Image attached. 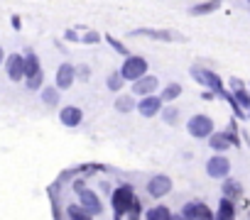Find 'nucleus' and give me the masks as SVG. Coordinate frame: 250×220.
Returning <instances> with one entry per match:
<instances>
[{
	"instance_id": "1",
	"label": "nucleus",
	"mask_w": 250,
	"mask_h": 220,
	"mask_svg": "<svg viewBox=\"0 0 250 220\" xmlns=\"http://www.w3.org/2000/svg\"><path fill=\"white\" fill-rule=\"evenodd\" d=\"M138 193H135V186L133 183H118L113 188V196H110V208H113V220H125L128 210L133 208Z\"/></svg>"
},
{
	"instance_id": "2",
	"label": "nucleus",
	"mask_w": 250,
	"mask_h": 220,
	"mask_svg": "<svg viewBox=\"0 0 250 220\" xmlns=\"http://www.w3.org/2000/svg\"><path fill=\"white\" fill-rule=\"evenodd\" d=\"M71 188H74V193H76V198H79V205H81V208H83L88 215H93V218L103 215L105 205H103L101 196H98L93 188H88L83 179H76V181L71 183Z\"/></svg>"
},
{
	"instance_id": "3",
	"label": "nucleus",
	"mask_w": 250,
	"mask_h": 220,
	"mask_svg": "<svg viewBox=\"0 0 250 220\" xmlns=\"http://www.w3.org/2000/svg\"><path fill=\"white\" fill-rule=\"evenodd\" d=\"M189 76L199 83V86H204V88H208L213 95H226L228 91H226V86H223V78L213 71V69H206V66H199V64H194L191 69H189Z\"/></svg>"
},
{
	"instance_id": "4",
	"label": "nucleus",
	"mask_w": 250,
	"mask_h": 220,
	"mask_svg": "<svg viewBox=\"0 0 250 220\" xmlns=\"http://www.w3.org/2000/svg\"><path fill=\"white\" fill-rule=\"evenodd\" d=\"M120 73H123V78L128 81L130 86L135 83V81H140V78H145V76H150V61L145 59V56H140V54H130L128 59H123V64H120V69H118Z\"/></svg>"
},
{
	"instance_id": "5",
	"label": "nucleus",
	"mask_w": 250,
	"mask_h": 220,
	"mask_svg": "<svg viewBox=\"0 0 250 220\" xmlns=\"http://www.w3.org/2000/svg\"><path fill=\"white\" fill-rule=\"evenodd\" d=\"M187 132H189V137H194V140H208V137L216 132V125H213V120H211L208 115L196 113V115H191V118L187 120Z\"/></svg>"
},
{
	"instance_id": "6",
	"label": "nucleus",
	"mask_w": 250,
	"mask_h": 220,
	"mask_svg": "<svg viewBox=\"0 0 250 220\" xmlns=\"http://www.w3.org/2000/svg\"><path fill=\"white\" fill-rule=\"evenodd\" d=\"M230 169H233V164L226 154H211L206 162V176L213 181H221V183L226 179H230Z\"/></svg>"
},
{
	"instance_id": "7",
	"label": "nucleus",
	"mask_w": 250,
	"mask_h": 220,
	"mask_svg": "<svg viewBox=\"0 0 250 220\" xmlns=\"http://www.w3.org/2000/svg\"><path fill=\"white\" fill-rule=\"evenodd\" d=\"M172 188H174V183H172V179H169L167 174H155V176H150V179H147V183H145L147 196H150V198H155V201L167 198V196L172 193Z\"/></svg>"
},
{
	"instance_id": "8",
	"label": "nucleus",
	"mask_w": 250,
	"mask_h": 220,
	"mask_svg": "<svg viewBox=\"0 0 250 220\" xmlns=\"http://www.w3.org/2000/svg\"><path fill=\"white\" fill-rule=\"evenodd\" d=\"M184 220H216V210L204 201H187L179 210Z\"/></svg>"
},
{
	"instance_id": "9",
	"label": "nucleus",
	"mask_w": 250,
	"mask_h": 220,
	"mask_svg": "<svg viewBox=\"0 0 250 220\" xmlns=\"http://www.w3.org/2000/svg\"><path fill=\"white\" fill-rule=\"evenodd\" d=\"M130 37H147V39H155V42H187L184 35L174 32V30H155V27H138L130 32Z\"/></svg>"
},
{
	"instance_id": "10",
	"label": "nucleus",
	"mask_w": 250,
	"mask_h": 220,
	"mask_svg": "<svg viewBox=\"0 0 250 220\" xmlns=\"http://www.w3.org/2000/svg\"><path fill=\"white\" fill-rule=\"evenodd\" d=\"M130 91H133V95H135L138 100H143V98H150V95H160L162 86H160V78H157L155 73H150V76L135 81V83L130 86Z\"/></svg>"
},
{
	"instance_id": "11",
	"label": "nucleus",
	"mask_w": 250,
	"mask_h": 220,
	"mask_svg": "<svg viewBox=\"0 0 250 220\" xmlns=\"http://www.w3.org/2000/svg\"><path fill=\"white\" fill-rule=\"evenodd\" d=\"M74 83H76V66L69 64V61L59 64L57 66V73H54V86L59 91H69Z\"/></svg>"
},
{
	"instance_id": "12",
	"label": "nucleus",
	"mask_w": 250,
	"mask_h": 220,
	"mask_svg": "<svg viewBox=\"0 0 250 220\" xmlns=\"http://www.w3.org/2000/svg\"><path fill=\"white\" fill-rule=\"evenodd\" d=\"M162 110H165V103H162L160 95H150V98L138 100V113H140L143 118H147V120L162 115Z\"/></svg>"
},
{
	"instance_id": "13",
	"label": "nucleus",
	"mask_w": 250,
	"mask_h": 220,
	"mask_svg": "<svg viewBox=\"0 0 250 220\" xmlns=\"http://www.w3.org/2000/svg\"><path fill=\"white\" fill-rule=\"evenodd\" d=\"M59 123L69 130H76L81 123H83V110L79 105H64L59 110Z\"/></svg>"
},
{
	"instance_id": "14",
	"label": "nucleus",
	"mask_w": 250,
	"mask_h": 220,
	"mask_svg": "<svg viewBox=\"0 0 250 220\" xmlns=\"http://www.w3.org/2000/svg\"><path fill=\"white\" fill-rule=\"evenodd\" d=\"M5 71H8V78L20 83L25 81V56L22 54H10L5 59Z\"/></svg>"
},
{
	"instance_id": "15",
	"label": "nucleus",
	"mask_w": 250,
	"mask_h": 220,
	"mask_svg": "<svg viewBox=\"0 0 250 220\" xmlns=\"http://www.w3.org/2000/svg\"><path fill=\"white\" fill-rule=\"evenodd\" d=\"M113 110L120 115H128L133 110H138V98L133 93H118L115 100H113Z\"/></svg>"
},
{
	"instance_id": "16",
	"label": "nucleus",
	"mask_w": 250,
	"mask_h": 220,
	"mask_svg": "<svg viewBox=\"0 0 250 220\" xmlns=\"http://www.w3.org/2000/svg\"><path fill=\"white\" fill-rule=\"evenodd\" d=\"M243 193H245V188H243V183L238 181V179H226L223 183H221V196L223 198H228V201H233V203H238L240 198H243Z\"/></svg>"
},
{
	"instance_id": "17",
	"label": "nucleus",
	"mask_w": 250,
	"mask_h": 220,
	"mask_svg": "<svg viewBox=\"0 0 250 220\" xmlns=\"http://www.w3.org/2000/svg\"><path fill=\"white\" fill-rule=\"evenodd\" d=\"M44 71H42V61H40V56L32 52V49H27V54H25V81H30V78H37V76H42Z\"/></svg>"
},
{
	"instance_id": "18",
	"label": "nucleus",
	"mask_w": 250,
	"mask_h": 220,
	"mask_svg": "<svg viewBox=\"0 0 250 220\" xmlns=\"http://www.w3.org/2000/svg\"><path fill=\"white\" fill-rule=\"evenodd\" d=\"M206 142H208V149H213V154H226V152L233 149V145L228 142V137L223 135V130H216Z\"/></svg>"
},
{
	"instance_id": "19",
	"label": "nucleus",
	"mask_w": 250,
	"mask_h": 220,
	"mask_svg": "<svg viewBox=\"0 0 250 220\" xmlns=\"http://www.w3.org/2000/svg\"><path fill=\"white\" fill-rule=\"evenodd\" d=\"M182 93H184V86H182L179 81H169L167 86H162L160 98H162V103H165V105H174V100H177Z\"/></svg>"
},
{
	"instance_id": "20",
	"label": "nucleus",
	"mask_w": 250,
	"mask_h": 220,
	"mask_svg": "<svg viewBox=\"0 0 250 220\" xmlns=\"http://www.w3.org/2000/svg\"><path fill=\"white\" fill-rule=\"evenodd\" d=\"M221 10V0H204V3H194L189 5V15L191 18H201V15H211Z\"/></svg>"
},
{
	"instance_id": "21",
	"label": "nucleus",
	"mask_w": 250,
	"mask_h": 220,
	"mask_svg": "<svg viewBox=\"0 0 250 220\" xmlns=\"http://www.w3.org/2000/svg\"><path fill=\"white\" fill-rule=\"evenodd\" d=\"M223 135L228 137V142L233 145V149H238V147H240V142H243V130L238 128V120H235V118H230V120H228V125H226Z\"/></svg>"
},
{
	"instance_id": "22",
	"label": "nucleus",
	"mask_w": 250,
	"mask_h": 220,
	"mask_svg": "<svg viewBox=\"0 0 250 220\" xmlns=\"http://www.w3.org/2000/svg\"><path fill=\"white\" fill-rule=\"evenodd\" d=\"M235 210H238V208H235V203L221 196L218 208H216V220H235Z\"/></svg>"
},
{
	"instance_id": "23",
	"label": "nucleus",
	"mask_w": 250,
	"mask_h": 220,
	"mask_svg": "<svg viewBox=\"0 0 250 220\" xmlns=\"http://www.w3.org/2000/svg\"><path fill=\"white\" fill-rule=\"evenodd\" d=\"M40 98H42V103H44V105L57 108V105H59V100H62V91H59L57 86H44V88L40 91Z\"/></svg>"
},
{
	"instance_id": "24",
	"label": "nucleus",
	"mask_w": 250,
	"mask_h": 220,
	"mask_svg": "<svg viewBox=\"0 0 250 220\" xmlns=\"http://www.w3.org/2000/svg\"><path fill=\"white\" fill-rule=\"evenodd\" d=\"M162 123L165 125H169V128H177L179 123H182V110L177 108V105H165V110H162Z\"/></svg>"
},
{
	"instance_id": "25",
	"label": "nucleus",
	"mask_w": 250,
	"mask_h": 220,
	"mask_svg": "<svg viewBox=\"0 0 250 220\" xmlns=\"http://www.w3.org/2000/svg\"><path fill=\"white\" fill-rule=\"evenodd\" d=\"M172 208L169 205H165V203H160V205H155V208H147V213H145V220H172Z\"/></svg>"
},
{
	"instance_id": "26",
	"label": "nucleus",
	"mask_w": 250,
	"mask_h": 220,
	"mask_svg": "<svg viewBox=\"0 0 250 220\" xmlns=\"http://www.w3.org/2000/svg\"><path fill=\"white\" fill-rule=\"evenodd\" d=\"M105 42H108V47H110L115 54H120L123 59H128V56H130V49H128V44H125V42H120L115 35H110V32H108V35H105Z\"/></svg>"
},
{
	"instance_id": "27",
	"label": "nucleus",
	"mask_w": 250,
	"mask_h": 220,
	"mask_svg": "<svg viewBox=\"0 0 250 220\" xmlns=\"http://www.w3.org/2000/svg\"><path fill=\"white\" fill-rule=\"evenodd\" d=\"M230 93H233L235 103L245 110V115H248V120H250V91H248V86H245V88H238V91H230Z\"/></svg>"
},
{
	"instance_id": "28",
	"label": "nucleus",
	"mask_w": 250,
	"mask_h": 220,
	"mask_svg": "<svg viewBox=\"0 0 250 220\" xmlns=\"http://www.w3.org/2000/svg\"><path fill=\"white\" fill-rule=\"evenodd\" d=\"M125 83H128V81L123 78V73H120V71H110V73L105 76V88H108V91H113V93H115V91H123V88H125Z\"/></svg>"
},
{
	"instance_id": "29",
	"label": "nucleus",
	"mask_w": 250,
	"mask_h": 220,
	"mask_svg": "<svg viewBox=\"0 0 250 220\" xmlns=\"http://www.w3.org/2000/svg\"><path fill=\"white\" fill-rule=\"evenodd\" d=\"M66 218L69 220H93V215H88L79 203H69L66 205Z\"/></svg>"
},
{
	"instance_id": "30",
	"label": "nucleus",
	"mask_w": 250,
	"mask_h": 220,
	"mask_svg": "<svg viewBox=\"0 0 250 220\" xmlns=\"http://www.w3.org/2000/svg\"><path fill=\"white\" fill-rule=\"evenodd\" d=\"M223 100H226V103H228V105L233 108V118H235V120H248L245 110H243V108H240V105L235 103V98H233V93H230V91H228V93L223 95Z\"/></svg>"
},
{
	"instance_id": "31",
	"label": "nucleus",
	"mask_w": 250,
	"mask_h": 220,
	"mask_svg": "<svg viewBox=\"0 0 250 220\" xmlns=\"http://www.w3.org/2000/svg\"><path fill=\"white\" fill-rule=\"evenodd\" d=\"M76 169H79V179H86V176H91V174H96V171H103V169H105V164L88 162V164H81V166H76Z\"/></svg>"
},
{
	"instance_id": "32",
	"label": "nucleus",
	"mask_w": 250,
	"mask_h": 220,
	"mask_svg": "<svg viewBox=\"0 0 250 220\" xmlns=\"http://www.w3.org/2000/svg\"><path fill=\"white\" fill-rule=\"evenodd\" d=\"M125 220H145V213H143V201H140V198H135V203H133V208L128 210Z\"/></svg>"
},
{
	"instance_id": "33",
	"label": "nucleus",
	"mask_w": 250,
	"mask_h": 220,
	"mask_svg": "<svg viewBox=\"0 0 250 220\" xmlns=\"http://www.w3.org/2000/svg\"><path fill=\"white\" fill-rule=\"evenodd\" d=\"M101 42V32H96V30H86L83 35H81V44H98Z\"/></svg>"
},
{
	"instance_id": "34",
	"label": "nucleus",
	"mask_w": 250,
	"mask_h": 220,
	"mask_svg": "<svg viewBox=\"0 0 250 220\" xmlns=\"http://www.w3.org/2000/svg\"><path fill=\"white\" fill-rule=\"evenodd\" d=\"M91 71L93 69L88 64H76V81H83V83L91 81Z\"/></svg>"
},
{
	"instance_id": "35",
	"label": "nucleus",
	"mask_w": 250,
	"mask_h": 220,
	"mask_svg": "<svg viewBox=\"0 0 250 220\" xmlns=\"http://www.w3.org/2000/svg\"><path fill=\"white\" fill-rule=\"evenodd\" d=\"M64 39L66 42H81V35H76V30H66L64 32Z\"/></svg>"
},
{
	"instance_id": "36",
	"label": "nucleus",
	"mask_w": 250,
	"mask_h": 220,
	"mask_svg": "<svg viewBox=\"0 0 250 220\" xmlns=\"http://www.w3.org/2000/svg\"><path fill=\"white\" fill-rule=\"evenodd\" d=\"M228 86H230V91H238V88H245L248 83H245L243 78H230V81H228Z\"/></svg>"
},
{
	"instance_id": "37",
	"label": "nucleus",
	"mask_w": 250,
	"mask_h": 220,
	"mask_svg": "<svg viewBox=\"0 0 250 220\" xmlns=\"http://www.w3.org/2000/svg\"><path fill=\"white\" fill-rule=\"evenodd\" d=\"M98 188H101V193H105V196H113V186H110L108 181H101V183H98Z\"/></svg>"
},
{
	"instance_id": "38",
	"label": "nucleus",
	"mask_w": 250,
	"mask_h": 220,
	"mask_svg": "<svg viewBox=\"0 0 250 220\" xmlns=\"http://www.w3.org/2000/svg\"><path fill=\"white\" fill-rule=\"evenodd\" d=\"M10 22H13V27H15V30H20V27H22V20H20L18 15H15V18H13Z\"/></svg>"
},
{
	"instance_id": "39",
	"label": "nucleus",
	"mask_w": 250,
	"mask_h": 220,
	"mask_svg": "<svg viewBox=\"0 0 250 220\" xmlns=\"http://www.w3.org/2000/svg\"><path fill=\"white\" fill-rule=\"evenodd\" d=\"M201 98H204V100H213V93H211V91H206V93H201Z\"/></svg>"
},
{
	"instance_id": "40",
	"label": "nucleus",
	"mask_w": 250,
	"mask_h": 220,
	"mask_svg": "<svg viewBox=\"0 0 250 220\" xmlns=\"http://www.w3.org/2000/svg\"><path fill=\"white\" fill-rule=\"evenodd\" d=\"M5 64V52H3V47H0V66Z\"/></svg>"
},
{
	"instance_id": "41",
	"label": "nucleus",
	"mask_w": 250,
	"mask_h": 220,
	"mask_svg": "<svg viewBox=\"0 0 250 220\" xmlns=\"http://www.w3.org/2000/svg\"><path fill=\"white\" fill-rule=\"evenodd\" d=\"M172 220H184V215H182V213H174V215H172Z\"/></svg>"
},
{
	"instance_id": "42",
	"label": "nucleus",
	"mask_w": 250,
	"mask_h": 220,
	"mask_svg": "<svg viewBox=\"0 0 250 220\" xmlns=\"http://www.w3.org/2000/svg\"><path fill=\"white\" fill-rule=\"evenodd\" d=\"M248 91H250V83H248Z\"/></svg>"
}]
</instances>
